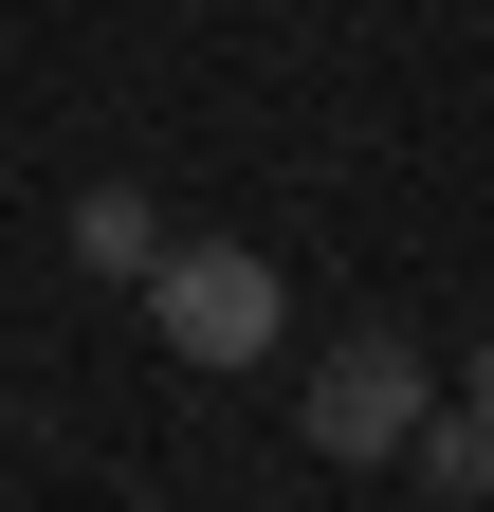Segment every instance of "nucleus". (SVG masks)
<instances>
[{"mask_svg":"<svg viewBox=\"0 0 494 512\" xmlns=\"http://www.w3.org/2000/svg\"><path fill=\"white\" fill-rule=\"evenodd\" d=\"M74 256H92V275H147V256H165V202H147V183H92V202H74Z\"/></svg>","mask_w":494,"mask_h":512,"instance_id":"3","label":"nucleus"},{"mask_svg":"<svg viewBox=\"0 0 494 512\" xmlns=\"http://www.w3.org/2000/svg\"><path fill=\"white\" fill-rule=\"evenodd\" d=\"M421 403H440V366H421L403 330H348V348H312V366H293V439H312V458H403V439H421Z\"/></svg>","mask_w":494,"mask_h":512,"instance_id":"2","label":"nucleus"},{"mask_svg":"<svg viewBox=\"0 0 494 512\" xmlns=\"http://www.w3.org/2000/svg\"><path fill=\"white\" fill-rule=\"evenodd\" d=\"M476 421H494V330H476Z\"/></svg>","mask_w":494,"mask_h":512,"instance_id":"4","label":"nucleus"},{"mask_svg":"<svg viewBox=\"0 0 494 512\" xmlns=\"http://www.w3.org/2000/svg\"><path fill=\"white\" fill-rule=\"evenodd\" d=\"M129 293H147V330H165L183 366H257V348L293 330V293H275V256H257V238H165Z\"/></svg>","mask_w":494,"mask_h":512,"instance_id":"1","label":"nucleus"}]
</instances>
